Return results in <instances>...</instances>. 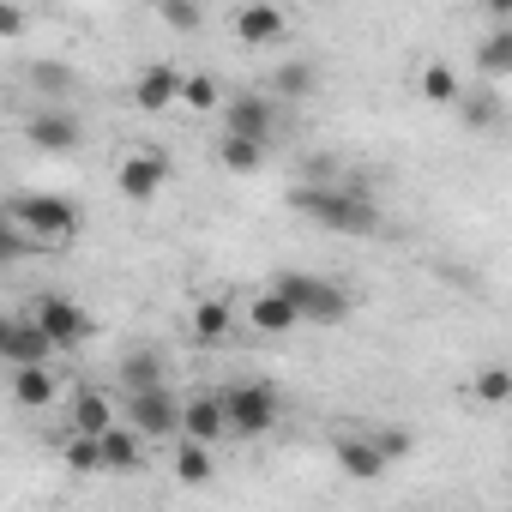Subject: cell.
<instances>
[{"mask_svg": "<svg viewBox=\"0 0 512 512\" xmlns=\"http://www.w3.org/2000/svg\"><path fill=\"white\" fill-rule=\"evenodd\" d=\"M151 7H157V0H151Z\"/></svg>", "mask_w": 512, "mask_h": 512, "instance_id": "cell-34", "label": "cell"}, {"mask_svg": "<svg viewBox=\"0 0 512 512\" xmlns=\"http://www.w3.org/2000/svg\"><path fill=\"white\" fill-rule=\"evenodd\" d=\"M31 91H43V97L73 91V67H61V61H37V67H31Z\"/></svg>", "mask_w": 512, "mask_h": 512, "instance_id": "cell-28", "label": "cell"}, {"mask_svg": "<svg viewBox=\"0 0 512 512\" xmlns=\"http://www.w3.org/2000/svg\"><path fill=\"white\" fill-rule=\"evenodd\" d=\"M229 31H235L241 49H266V43H278L290 31V13L278 7V0H241L235 19H229Z\"/></svg>", "mask_w": 512, "mask_h": 512, "instance_id": "cell-8", "label": "cell"}, {"mask_svg": "<svg viewBox=\"0 0 512 512\" xmlns=\"http://www.w3.org/2000/svg\"><path fill=\"white\" fill-rule=\"evenodd\" d=\"M181 434L217 446V440L229 434V404H223V392H193V398L181 404Z\"/></svg>", "mask_w": 512, "mask_h": 512, "instance_id": "cell-15", "label": "cell"}, {"mask_svg": "<svg viewBox=\"0 0 512 512\" xmlns=\"http://www.w3.org/2000/svg\"><path fill=\"white\" fill-rule=\"evenodd\" d=\"M211 440H193V434H181V446H175V476L181 482H211Z\"/></svg>", "mask_w": 512, "mask_h": 512, "instance_id": "cell-23", "label": "cell"}, {"mask_svg": "<svg viewBox=\"0 0 512 512\" xmlns=\"http://www.w3.org/2000/svg\"><path fill=\"white\" fill-rule=\"evenodd\" d=\"M223 404H229V434H235V440H260V434H272L278 416H284V398H278L272 380H235V386L223 392Z\"/></svg>", "mask_w": 512, "mask_h": 512, "instance_id": "cell-4", "label": "cell"}, {"mask_svg": "<svg viewBox=\"0 0 512 512\" xmlns=\"http://www.w3.org/2000/svg\"><path fill=\"white\" fill-rule=\"evenodd\" d=\"M133 103H139L145 115H163L169 103H181V67H169V61L139 67V73H133Z\"/></svg>", "mask_w": 512, "mask_h": 512, "instance_id": "cell-14", "label": "cell"}, {"mask_svg": "<svg viewBox=\"0 0 512 512\" xmlns=\"http://www.w3.org/2000/svg\"><path fill=\"white\" fill-rule=\"evenodd\" d=\"M157 13H163L169 31H199V19H205L199 0H157Z\"/></svg>", "mask_w": 512, "mask_h": 512, "instance_id": "cell-30", "label": "cell"}, {"mask_svg": "<svg viewBox=\"0 0 512 512\" xmlns=\"http://www.w3.org/2000/svg\"><path fill=\"white\" fill-rule=\"evenodd\" d=\"M31 314L43 320V332L55 338V350H79V344H91V338H97V314H91L85 302L61 296V290L37 296V308H31Z\"/></svg>", "mask_w": 512, "mask_h": 512, "instance_id": "cell-5", "label": "cell"}, {"mask_svg": "<svg viewBox=\"0 0 512 512\" xmlns=\"http://www.w3.org/2000/svg\"><path fill=\"white\" fill-rule=\"evenodd\" d=\"M25 139H31V151H43V157H73L79 139H85V127H79L67 109H37V115L25 121Z\"/></svg>", "mask_w": 512, "mask_h": 512, "instance_id": "cell-10", "label": "cell"}, {"mask_svg": "<svg viewBox=\"0 0 512 512\" xmlns=\"http://www.w3.org/2000/svg\"><path fill=\"white\" fill-rule=\"evenodd\" d=\"M13 404L19 410H49L55 404V392H61V380H55V368L49 362H25V368H13Z\"/></svg>", "mask_w": 512, "mask_h": 512, "instance_id": "cell-18", "label": "cell"}, {"mask_svg": "<svg viewBox=\"0 0 512 512\" xmlns=\"http://www.w3.org/2000/svg\"><path fill=\"white\" fill-rule=\"evenodd\" d=\"M67 422H73L79 434H103V428H115L121 416H115V404H109L103 392H91V386H85V392L73 398V410H67Z\"/></svg>", "mask_w": 512, "mask_h": 512, "instance_id": "cell-22", "label": "cell"}, {"mask_svg": "<svg viewBox=\"0 0 512 512\" xmlns=\"http://www.w3.org/2000/svg\"><path fill=\"white\" fill-rule=\"evenodd\" d=\"M266 284L284 290V296L302 308V326H344V320H350V290H338L332 278H314V272H272Z\"/></svg>", "mask_w": 512, "mask_h": 512, "instance_id": "cell-2", "label": "cell"}, {"mask_svg": "<svg viewBox=\"0 0 512 512\" xmlns=\"http://www.w3.org/2000/svg\"><path fill=\"white\" fill-rule=\"evenodd\" d=\"M55 356V338L43 332L37 314H13L7 332H0V362L7 368H25V362H49Z\"/></svg>", "mask_w": 512, "mask_h": 512, "instance_id": "cell-9", "label": "cell"}, {"mask_svg": "<svg viewBox=\"0 0 512 512\" xmlns=\"http://www.w3.org/2000/svg\"><path fill=\"white\" fill-rule=\"evenodd\" d=\"M97 440H103V470H109V476H127V470H139V464H145V446H151V440H145V434H139L127 416H121L115 428H103Z\"/></svg>", "mask_w": 512, "mask_h": 512, "instance_id": "cell-17", "label": "cell"}, {"mask_svg": "<svg viewBox=\"0 0 512 512\" xmlns=\"http://www.w3.org/2000/svg\"><path fill=\"white\" fill-rule=\"evenodd\" d=\"M0 37H25V0H0Z\"/></svg>", "mask_w": 512, "mask_h": 512, "instance_id": "cell-32", "label": "cell"}, {"mask_svg": "<svg viewBox=\"0 0 512 512\" xmlns=\"http://www.w3.org/2000/svg\"><path fill=\"white\" fill-rule=\"evenodd\" d=\"M488 13L494 19H512V0H488Z\"/></svg>", "mask_w": 512, "mask_h": 512, "instance_id": "cell-33", "label": "cell"}, {"mask_svg": "<svg viewBox=\"0 0 512 512\" xmlns=\"http://www.w3.org/2000/svg\"><path fill=\"white\" fill-rule=\"evenodd\" d=\"M235 326H241V314H235L223 296H199V302H193V314H187V332H193V344H199V350L229 344V338H235Z\"/></svg>", "mask_w": 512, "mask_h": 512, "instance_id": "cell-12", "label": "cell"}, {"mask_svg": "<svg viewBox=\"0 0 512 512\" xmlns=\"http://www.w3.org/2000/svg\"><path fill=\"white\" fill-rule=\"evenodd\" d=\"M223 103V85H217V73H181V109H193V115H211Z\"/></svg>", "mask_w": 512, "mask_h": 512, "instance_id": "cell-24", "label": "cell"}, {"mask_svg": "<svg viewBox=\"0 0 512 512\" xmlns=\"http://www.w3.org/2000/svg\"><path fill=\"white\" fill-rule=\"evenodd\" d=\"M470 398H476V404H506V398H512V368H500V362L476 368V380H470Z\"/></svg>", "mask_w": 512, "mask_h": 512, "instance_id": "cell-27", "label": "cell"}, {"mask_svg": "<svg viewBox=\"0 0 512 512\" xmlns=\"http://www.w3.org/2000/svg\"><path fill=\"white\" fill-rule=\"evenodd\" d=\"M272 85H278V97H308V91H314V67H308V61H284V67L272 73Z\"/></svg>", "mask_w": 512, "mask_h": 512, "instance_id": "cell-29", "label": "cell"}, {"mask_svg": "<svg viewBox=\"0 0 512 512\" xmlns=\"http://www.w3.org/2000/svg\"><path fill=\"white\" fill-rule=\"evenodd\" d=\"M223 127H229V133H253V139H272V127H278V103H272L266 91H235L229 109H223Z\"/></svg>", "mask_w": 512, "mask_h": 512, "instance_id": "cell-13", "label": "cell"}, {"mask_svg": "<svg viewBox=\"0 0 512 512\" xmlns=\"http://www.w3.org/2000/svg\"><path fill=\"white\" fill-rule=\"evenodd\" d=\"M121 416H127V422H133L145 440H169V434H181V404L169 398V386H145V392H127Z\"/></svg>", "mask_w": 512, "mask_h": 512, "instance_id": "cell-7", "label": "cell"}, {"mask_svg": "<svg viewBox=\"0 0 512 512\" xmlns=\"http://www.w3.org/2000/svg\"><path fill=\"white\" fill-rule=\"evenodd\" d=\"M416 91H422V103H434V109H452V103L464 97V79H458L446 61H428V67L416 73Z\"/></svg>", "mask_w": 512, "mask_h": 512, "instance_id": "cell-21", "label": "cell"}, {"mask_svg": "<svg viewBox=\"0 0 512 512\" xmlns=\"http://www.w3.org/2000/svg\"><path fill=\"white\" fill-rule=\"evenodd\" d=\"M476 73H482V79H512V25L482 31V43H476Z\"/></svg>", "mask_w": 512, "mask_h": 512, "instance_id": "cell-20", "label": "cell"}, {"mask_svg": "<svg viewBox=\"0 0 512 512\" xmlns=\"http://www.w3.org/2000/svg\"><path fill=\"white\" fill-rule=\"evenodd\" d=\"M266 145H272V139H253V133H229V127H223L217 163H223L229 175H260V169H266Z\"/></svg>", "mask_w": 512, "mask_h": 512, "instance_id": "cell-19", "label": "cell"}, {"mask_svg": "<svg viewBox=\"0 0 512 512\" xmlns=\"http://www.w3.org/2000/svg\"><path fill=\"white\" fill-rule=\"evenodd\" d=\"M61 458H67V470H73V476H97V470H103V440L73 428V434H67V446H61Z\"/></svg>", "mask_w": 512, "mask_h": 512, "instance_id": "cell-25", "label": "cell"}, {"mask_svg": "<svg viewBox=\"0 0 512 512\" xmlns=\"http://www.w3.org/2000/svg\"><path fill=\"white\" fill-rule=\"evenodd\" d=\"M7 217L25 223L43 247H61V241L79 235V205H73L67 193H13V199H7Z\"/></svg>", "mask_w": 512, "mask_h": 512, "instance_id": "cell-3", "label": "cell"}, {"mask_svg": "<svg viewBox=\"0 0 512 512\" xmlns=\"http://www.w3.org/2000/svg\"><path fill=\"white\" fill-rule=\"evenodd\" d=\"M241 326H253L260 338H284V332H296V326H302V308H296L284 290H272V284H266L260 296L241 308Z\"/></svg>", "mask_w": 512, "mask_h": 512, "instance_id": "cell-11", "label": "cell"}, {"mask_svg": "<svg viewBox=\"0 0 512 512\" xmlns=\"http://www.w3.org/2000/svg\"><path fill=\"white\" fill-rule=\"evenodd\" d=\"M374 440H380V452H386V464H398V458H410V434L404 428H374Z\"/></svg>", "mask_w": 512, "mask_h": 512, "instance_id": "cell-31", "label": "cell"}, {"mask_svg": "<svg viewBox=\"0 0 512 512\" xmlns=\"http://www.w3.org/2000/svg\"><path fill=\"white\" fill-rule=\"evenodd\" d=\"M332 458H338V470H344V476H356V482L386 476V452H380V440H374V434H338V440H332Z\"/></svg>", "mask_w": 512, "mask_h": 512, "instance_id": "cell-16", "label": "cell"}, {"mask_svg": "<svg viewBox=\"0 0 512 512\" xmlns=\"http://www.w3.org/2000/svg\"><path fill=\"white\" fill-rule=\"evenodd\" d=\"M290 205L332 235H380V205L350 181H308L290 193Z\"/></svg>", "mask_w": 512, "mask_h": 512, "instance_id": "cell-1", "label": "cell"}, {"mask_svg": "<svg viewBox=\"0 0 512 512\" xmlns=\"http://www.w3.org/2000/svg\"><path fill=\"white\" fill-rule=\"evenodd\" d=\"M115 187H121V199H127V205H151V199L169 187V157H163L157 145L127 151V157H121V169H115Z\"/></svg>", "mask_w": 512, "mask_h": 512, "instance_id": "cell-6", "label": "cell"}, {"mask_svg": "<svg viewBox=\"0 0 512 512\" xmlns=\"http://www.w3.org/2000/svg\"><path fill=\"white\" fill-rule=\"evenodd\" d=\"M121 386H127V392L163 386V362H157L151 350H127V356H121Z\"/></svg>", "mask_w": 512, "mask_h": 512, "instance_id": "cell-26", "label": "cell"}]
</instances>
